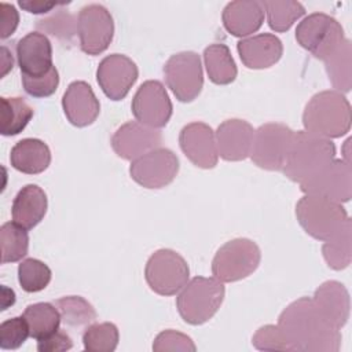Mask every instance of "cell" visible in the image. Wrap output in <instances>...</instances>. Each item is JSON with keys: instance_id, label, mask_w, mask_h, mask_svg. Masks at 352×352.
Here are the masks:
<instances>
[{"instance_id": "cell-1", "label": "cell", "mask_w": 352, "mask_h": 352, "mask_svg": "<svg viewBox=\"0 0 352 352\" xmlns=\"http://www.w3.org/2000/svg\"><path fill=\"white\" fill-rule=\"evenodd\" d=\"M278 326L293 351L337 352L340 349V329L319 312L312 298L301 297L287 305L279 315Z\"/></svg>"}, {"instance_id": "cell-2", "label": "cell", "mask_w": 352, "mask_h": 352, "mask_svg": "<svg viewBox=\"0 0 352 352\" xmlns=\"http://www.w3.org/2000/svg\"><path fill=\"white\" fill-rule=\"evenodd\" d=\"M307 132L323 138H340L351 128V104L338 91H322L314 95L302 113Z\"/></svg>"}, {"instance_id": "cell-3", "label": "cell", "mask_w": 352, "mask_h": 352, "mask_svg": "<svg viewBox=\"0 0 352 352\" xmlns=\"http://www.w3.org/2000/svg\"><path fill=\"white\" fill-rule=\"evenodd\" d=\"M336 157L334 143L323 136L297 131L282 172L292 182L301 183L320 170Z\"/></svg>"}, {"instance_id": "cell-4", "label": "cell", "mask_w": 352, "mask_h": 352, "mask_svg": "<svg viewBox=\"0 0 352 352\" xmlns=\"http://www.w3.org/2000/svg\"><path fill=\"white\" fill-rule=\"evenodd\" d=\"M224 294V286L216 278L195 276L180 290L176 307L184 322L194 326L202 324L219 311Z\"/></svg>"}, {"instance_id": "cell-5", "label": "cell", "mask_w": 352, "mask_h": 352, "mask_svg": "<svg viewBox=\"0 0 352 352\" xmlns=\"http://www.w3.org/2000/svg\"><path fill=\"white\" fill-rule=\"evenodd\" d=\"M296 216L304 231L319 241L331 238L349 219L341 204L308 194L297 202Z\"/></svg>"}, {"instance_id": "cell-6", "label": "cell", "mask_w": 352, "mask_h": 352, "mask_svg": "<svg viewBox=\"0 0 352 352\" xmlns=\"http://www.w3.org/2000/svg\"><path fill=\"white\" fill-rule=\"evenodd\" d=\"M261 260L258 246L248 238L226 242L214 254L212 274L221 283L241 280L253 274Z\"/></svg>"}, {"instance_id": "cell-7", "label": "cell", "mask_w": 352, "mask_h": 352, "mask_svg": "<svg viewBox=\"0 0 352 352\" xmlns=\"http://www.w3.org/2000/svg\"><path fill=\"white\" fill-rule=\"evenodd\" d=\"M296 40L315 58L324 60L344 43L345 37L337 19L323 12H314L297 25Z\"/></svg>"}, {"instance_id": "cell-8", "label": "cell", "mask_w": 352, "mask_h": 352, "mask_svg": "<svg viewBox=\"0 0 352 352\" xmlns=\"http://www.w3.org/2000/svg\"><path fill=\"white\" fill-rule=\"evenodd\" d=\"M187 261L175 250L160 249L146 263L144 278L150 289L160 296H173L188 282Z\"/></svg>"}, {"instance_id": "cell-9", "label": "cell", "mask_w": 352, "mask_h": 352, "mask_svg": "<svg viewBox=\"0 0 352 352\" xmlns=\"http://www.w3.org/2000/svg\"><path fill=\"white\" fill-rule=\"evenodd\" d=\"M294 131L278 122H268L254 131L250 158L261 169L282 170Z\"/></svg>"}, {"instance_id": "cell-10", "label": "cell", "mask_w": 352, "mask_h": 352, "mask_svg": "<svg viewBox=\"0 0 352 352\" xmlns=\"http://www.w3.org/2000/svg\"><path fill=\"white\" fill-rule=\"evenodd\" d=\"M164 76L168 88L183 103L192 102L202 91L204 73L201 58L192 51L172 55L164 66Z\"/></svg>"}, {"instance_id": "cell-11", "label": "cell", "mask_w": 352, "mask_h": 352, "mask_svg": "<svg viewBox=\"0 0 352 352\" xmlns=\"http://www.w3.org/2000/svg\"><path fill=\"white\" fill-rule=\"evenodd\" d=\"M304 194L327 198L334 202H348L352 195V172L345 160H333L315 175L300 183Z\"/></svg>"}, {"instance_id": "cell-12", "label": "cell", "mask_w": 352, "mask_h": 352, "mask_svg": "<svg viewBox=\"0 0 352 352\" xmlns=\"http://www.w3.org/2000/svg\"><path fill=\"white\" fill-rule=\"evenodd\" d=\"M77 34L82 52L88 55L104 52L114 36V22L110 11L100 4L82 7L77 16Z\"/></svg>"}, {"instance_id": "cell-13", "label": "cell", "mask_w": 352, "mask_h": 352, "mask_svg": "<svg viewBox=\"0 0 352 352\" xmlns=\"http://www.w3.org/2000/svg\"><path fill=\"white\" fill-rule=\"evenodd\" d=\"M179 172L176 154L164 147L154 148L133 160L129 166L131 177L144 188H162L173 182Z\"/></svg>"}, {"instance_id": "cell-14", "label": "cell", "mask_w": 352, "mask_h": 352, "mask_svg": "<svg viewBox=\"0 0 352 352\" xmlns=\"http://www.w3.org/2000/svg\"><path fill=\"white\" fill-rule=\"evenodd\" d=\"M131 109L136 121L155 129L168 124L173 110L165 87L157 80L144 81L138 88Z\"/></svg>"}, {"instance_id": "cell-15", "label": "cell", "mask_w": 352, "mask_h": 352, "mask_svg": "<svg viewBox=\"0 0 352 352\" xmlns=\"http://www.w3.org/2000/svg\"><path fill=\"white\" fill-rule=\"evenodd\" d=\"M139 70L136 63L122 54L103 58L96 70V80L103 94L111 100L124 99L136 82Z\"/></svg>"}, {"instance_id": "cell-16", "label": "cell", "mask_w": 352, "mask_h": 352, "mask_svg": "<svg viewBox=\"0 0 352 352\" xmlns=\"http://www.w3.org/2000/svg\"><path fill=\"white\" fill-rule=\"evenodd\" d=\"M161 143V132L155 128L143 125L139 121L125 122L114 132L111 138V147L114 153L118 157L129 161L158 148Z\"/></svg>"}, {"instance_id": "cell-17", "label": "cell", "mask_w": 352, "mask_h": 352, "mask_svg": "<svg viewBox=\"0 0 352 352\" xmlns=\"http://www.w3.org/2000/svg\"><path fill=\"white\" fill-rule=\"evenodd\" d=\"M180 148L198 168L212 169L219 160L213 129L204 122H191L183 126L179 135Z\"/></svg>"}, {"instance_id": "cell-18", "label": "cell", "mask_w": 352, "mask_h": 352, "mask_svg": "<svg viewBox=\"0 0 352 352\" xmlns=\"http://www.w3.org/2000/svg\"><path fill=\"white\" fill-rule=\"evenodd\" d=\"M254 136L253 126L239 118L221 122L214 133L219 155L226 161H242L250 154Z\"/></svg>"}, {"instance_id": "cell-19", "label": "cell", "mask_w": 352, "mask_h": 352, "mask_svg": "<svg viewBox=\"0 0 352 352\" xmlns=\"http://www.w3.org/2000/svg\"><path fill=\"white\" fill-rule=\"evenodd\" d=\"M66 118L74 126L91 125L100 113V103L91 85L85 81H73L62 98Z\"/></svg>"}, {"instance_id": "cell-20", "label": "cell", "mask_w": 352, "mask_h": 352, "mask_svg": "<svg viewBox=\"0 0 352 352\" xmlns=\"http://www.w3.org/2000/svg\"><path fill=\"white\" fill-rule=\"evenodd\" d=\"M16 62L22 76H40L52 65V45L40 32H30L16 43Z\"/></svg>"}, {"instance_id": "cell-21", "label": "cell", "mask_w": 352, "mask_h": 352, "mask_svg": "<svg viewBox=\"0 0 352 352\" xmlns=\"http://www.w3.org/2000/svg\"><path fill=\"white\" fill-rule=\"evenodd\" d=\"M236 51L248 69H268L274 66L283 54L282 41L271 33H260L238 41Z\"/></svg>"}, {"instance_id": "cell-22", "label": "cell", "mask_w": 352, "mask_h": 352, "mask_svg": "<svg viewBox=\"0 0 352 352\" xmlns=\"http://www.w3.org/2000/svg\"><path fill=\"white\" fill-rule=\"evenodd\" d=\"M264 14L261 1L236 0L224 7L221 19L228 33L235 37H246L261 28Z\"/></svg>"}, {"instance_id": "cell-23", "label": "cell", "mask_w": 352, "mask_h": 352, "mask_svg": "<svg viewBox=\"0 0 352 352\" xmlns=\"http://www.w3.org/2000/svg\"><path fill=\"white\" fill-rule=\"evenodd\" d=\"M312 301L333 326L337 329L345 326L349 318V294L342 283L337 280L322 283L315 290Z\"/></svg>"}, {"instance_id": "cell-24", "label": "cell", "mask_w": 352, "mask_h": 352, "mask_svg": "<svg viewBox=\"0 0 352 352\" xmlns=\"http://www.w3.org/2000/svg\"><path fill=\"white\" fill-rule=\"evenodd\" d=\"M47 208L48 201L44 190L37 184H26L12 201V220L25 230H32L44 219Z\"/></svg>"}, {"instance_id": "cell-25", "label": "cell", "mask_w": 352, "mask_h": 352, "mask_svg": "<svg viewBox=\"0 0 352 352\" xmlns=\"http://www.w3.org/2000/svg\"><path fill=\"white\" fill-rule=\"evenodd\" d=\"M10 161L12 168L22 173L38 175L50 166L51 151L43 140L26 138L11 148Z\"/></svg>"}, {"instance_id": "cell-26", "label": "cell", "mask_w": 352, "mask_h": 352, "mask_svg": "<svg viewBox=\"0 0 352 352\" xmlns=\"http://www.w3.org/2000/svg\"><path fill=\"white\" fill-rule=\"evenodd\" d=\"M204 62L208 77L217 85L231 84L238 74L236 65L231 55L230 48L226 44L214 43L205 48Z\"/></svg>"}, {"instance_id": "cell-27", "label": "cell", "mask_w": 352, "mask_h": 352, "mask_svg": "<svg viewBox=\"0 0 352 352\" xmlns=\"http://www.w3.org/2000/svg\"><path fill=\"white\" fill-rule=\"evenodd\" d=\"M33 109L23 98L0 99V131L4 136L21 133L33 117Z\"/></svg>"}, {"instance_id": "cell-28", "label": "cell", "mask_w": 352, "mask_h": 352, "mask_svg": "<svg viewBox=\"0 0 352 352\" xmlns=\"http://www.w3.org/2000/svg\"><path fill=\"white\" fill-rule=\"evenodd\" d=\"M323 257L327 265L336 271L344 270L352 258V223L348 219L344 226L322 246Z\"/></svg>"}, {"instance_id": "cell-29", "label": "cell", "mask_w": 352, "mask_h": 352, "mask_svg": "<svg viewBox=\"0 0 352 352\" xmlns=\"http://www.w3.org/2000/svg\"><path fill=\"white\" fill-rule=\"evenodd\" d=\"M23 318L28 322L30 337L34 340H41L59 329L60 314L55 304L50 302H36L26 307L23 311Z\"/></svg>"}, {"instance_id": "cell-30", "label": "cell", "mask_w": 352, "mask_h": 352, "mask_svg": "<svg viewBox=\"0 0 352 352\" xmlns=\"http://www.w3.org/2000/svg\"><path fill=\"white\" fill-rule=\"evenodd\" d=\"M351 55H352L351 41L345 38L344 43L327 59L323 60L326 65L329 80L331 81L333 87L338 92L341 91L348 92L351 89V85H352Z\"/></svg>"}, {"instance_id": "cell-31", "label": "cell", "mask_w": 352, "mask_h": 352, "mask_svg": "<svg viewBox=\"0 0 352 352\" xmlns=\"http://www.w3.org/2000/svg\"><path fill=\"white\" fill-rule=\"evenodd\" d=\"M0 248L3 264L22 260L29 249L28 230L14 221L4 223L0 228Z\"/></svg>"}, {"instance_id": "cell-32", "label": "cell", "mask_w": 352, "mask_h": 352, "mask_svg": "<svg viewBox=\"0 0 352 352\" xmlns=\"http://www.w3.org/2000/svg\"><path fill=\"white\" fill-rule=\"evenodd\" d=\"M264 12L267 14V21L274 32H286L292 25L305 14V8L301 3L293 0H271L261 1Z\"/></svg>"}, {"instance_id": "cell-33", "label": "cell", "mask_w": 352, "mask_h": 352, "mask_svg": "<svg viewBox=\"0 0 352 352\" xmlns=\"http://www.w3.org/2000/svg\"><path fill=\"white\" fill-rule=\"evenodd\" d=\"M55 307L60 314V319L70 327L88 326L96 319L94 307L80 296H66L55 301Z\"/></svg>"}, {"instance_id": "cell-34", "label": "cell", "mask_w": 352, "mask_h": 352, "mask_svg": "<svg viewBox=\"0 0 352 352\" xmlns=\"http://www.w3.org/2000/svg\"><path fill=\"white\" fill-rule=\"evenodd\" d=\"M120 334L114 323L88 324L82 334L84 348L89 352H113L118 345Z\"/></svg>"}, {"instance_id": "cell-35", "label": "cell", "mask_w": 352, "mask_h": 352, "mask_svg": "<svg viewBox=\"0 0 352 352\" xmlns=\"http://www.w3.org/2000/svg\"><path fill=\"white\" fill-rule=\"evenodd\" d=\"M51 276L50 267L37 258H26L18 265V280L26 293L44 290L51 282Z\"/></svg>"}, {"instance_id": "cell-36", "label": "cell", "mask_w": 352, "mask_h": 352, "mask_svg": "<svg viewBox=\"0 0 352 352\" xmlns=\"http://www.w3.org/2000/svg\"><path fill=\"white\" fill-rule=\"evenodd\" d=\"M36 26L43 32V34L48 33L65 43H70L77 33V19L63 10L45 19L37 21Z\"/></svg>"}, {"instance_id": "cell-37", "label": "cell", "mask_w": 352, "mask_h": 352, "mask_svg": "<svg viewBox=\"0 0 352 352\" xmlns=\"http://www.w3.org/2000/svg\"><path fill=\"white\" fill-rule=\"evenodd\" d=\"M29 336V326L23 315L7 319L0 324V348L18 349Z\"/></svg>"}, {"instance_id": "cell-38", "label": "cell", "mask_w": 352, "mask_h": 352, "mask_svg": "<svg viewBox=\"0 0 352 352\" xmlns=\"http://www.w3.org/2000/svg\"><path fill=\"white\" fill-rule=\"evenodd\" d=\"M22 85L26 94L33 98H48L55 94L59 85V73L52 66L47 73L40 76H22Z\"/></svg>"}, {"instance_id": "cell-39", "label": "cell", "mask_w": 352, "mask_h": 352, "mask_svg": "<svg viewBox=\"0 0 352 352\" xmlns=\"http://www.w3.org/2000/svg\"><path fill=\"white\" fill-rule=\"evenodd\" d=\"M252 344L260 351H293L278 324H265L260 327L253 336Z\"/></svg>"}, {"instance_id": "cell-40", "label": "cell", "mask_w": 352, "mask_h": 352, "mask_svg": "<svg viewBox=\"0 0 352 352\" xmlns=\"http://www.w3.org/2000/svg\"><path fill=\"white\" fill-rule=\"evenodd\" d=\"M153 349L155 352H194L197 348L188 336L175 330H164L155 337Z\"/></svg>"}, {"instance_id": "cell-41", "label": "cell", "mask_w": 352, "mask_h": 352, "mask_svg": "<svg viewBox=\"0 0 352 352\" xmlns=\"http://www.w3.org/2000/svg\"><path fill=\"white\" fill-rule=\"evenodd\" d=\"M73 346L70 336L63 330H56L55 333L37 340V351L40 352H63L69 351Z\"/></svg>"}, {"instance_id": "cell-42", "label": "cell", "mask_w": 352, "mask_h": 352, "mask_svg": "<svg viewBox=\"0 0 352 352\" xmlns=\"http://www.w3.org/2000/svg\"><path fill=\"white\" fill-rule=\"evenodd\" d=\"M19 14L12 4L0 3V37L8 38L18 28Z\"/></svg>"}, {"instance_id": "cell-43", "label": "cell", "mask_w": 352, "mask_h": 352, "mask_svg": "<svg viewBox=\"0 0 352 352\" xmlns=\"http://www.w3.org/2000/svg\"><path fill=\"white\" fill-rule=\"evenodd\" d=\"M19 7L30 14H45L59 6H65V3L47 1V0H19Z\"/></svg>"}, {"instance_id": "cell-44", "label": "cell", "mask_w": 352, "mask_h": 352, "mask_svg": "<svg viewBox=\"0 0 352 352\" xmlns=\"http://www.w3.org/2000/svg\"><path fill=\"white\" fill-rule=\"evenodd\" d=\"M12 65H14L12 55L8 51V48L3 45L1 47V77H4L12 69Z\"/></svg>"}]
</instances>
